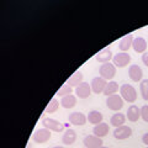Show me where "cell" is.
I'll use <instances>...</instances> for the list:
<instances>
[{
	"label": "cell",
	"mask_w": 148,
	"mask_h": 148,
	"mask_svg": "<svg viewBox=\"0 0 148 148\" xmlns=\"http://www.w3.org/2000/svg\"><path fill=\"white\" fill-rule=\"evenodd\" d=\"M120 95H121V98L125 101L131 104H133L137 100V91L135 88L130 84H122L120 86Z\"/></svg>",
	"instance_id": "1"
},
{
	"label": "cell",
	"mask_w": 148,
	"mask_h": 148,
	"mask_svg": "<svg viewBox=\"0 0 148 148\" xmlns=\"http://www.w3.org/2000/svg\"><path fill=\"white\" fill-rule=\"evenodd\" d=\"M99 74L105 80L111 82L114 79V77L116 75V67L114 66V63H104L99 68Z\"/></svg>",
	"instance_id": "2"
},
{
	"label": "cell",
	"mask_w": 148,
	"mask_h": 148,
	"mask_svg": "<svg viewBox=\"0 0 148 148\" xmlns=\"http://www.w3.org/2000/svg\"><path fill=\"white\" fill-rule=\"evenodd\" d=\"M43 127L49 130V131H54V132H63L64 131V125L62 122H59L58 120L51 119V117H45L42 120Z\"/></svg>",
	"instance_id": "3"
},
{
	"label": "cell",
	"mask_w": 148,
	"mask_h": 148,
	"mask_svg": "<svg viewBox=\"0 0 148 148\" xmlns=\"http://www.w3.org/2000/svg\"><path fill=\"white\" fill-rule=\"evenodd\" d=\"M106 105H108V108L112 111H119L122 109L123 106V99L121 98V95H111V96H108V99H106Z\"/></svg>",
	"instance_id": "4"
},
{
	"label": "cell",
	"mask_w": 148,
	"mask_h": 148,
	"mask_svg": "<svg viewBox=\"0 0 148 148\" xmlns=\"http://www.w3.org/2000/svg\"><path fill=\"white\" fill-rule=\"evenodd\" d=\"M131 62V56L127 52H120L114 56V66L116 68H125Z\"/></svg>",
	"instance_id": "5"
},
{
	"label": "cell",
	"mask_w": 148,
	"mask_h": 148,
	"mask_svg": "<svg viewBox=\"0 0 148 148\" xmlns=\"http://www.w3.org/2000/svg\"><path fill=\"white\" fill-rule=\"evenodd\" d=\"M106 84H108V82H106L104 78H101V77L92 78V80L90 83L91 91L94 92V94H101V92H104L105 88H106Z\"/></svg>",
	"instance_id": "6"
},
{
	"label": "cell",
	"mask_w": 148,
	"mask_h": 148,
	"mask_svg": "<svg viewBox=\"0 0 148 148\" xmlns=\"http://www.w3.org/2000/svg\"><path fill=\"white\" fill-rule=\"evenodd\" d=\"M51 131L47 128H38L37 131H35V133L32 135V140L35 141V143H45L47 142L51 138Z\"/></svg>",
	"instance_id": "7"
},
{
	"label": "cell",
	"mask_w": 148,
	"mask_h": 148,
	"mask_svg": "<svg viewBox=\"0 0 148 148\" xmlns=\"http://www.w3.org/2000/svg\"><path fill=\"white\" fill-rule=\"evenodd\" d=\"M132 135V128L130 126H120V127H116L114 131V137L116 140H127L128 137H131Z\"/></svg>",
	"instance_id": "8"
},
{
	"label": "cell",
	"mask_w": 148,
	"mask_h": 148,
	"mask_svg": "<svg viewBox=\"0 0 148 148\" xmlns=\"http://www.w3.org/2000/svg\"><path fill=\"white\" fill-rule=\"evenodd\" d=\"M85 148H100L103 147V138H99L94 135H89L83 140Z\"/></svg>",
	"instance_id": "9"
},
{
	"label": "cell",
	"mask_w": 148,
	"mask_h": 148,
	"mask_svg": "<svg viewBox=\"0 0 148 148\" xmlns=\"http://www.w3.org/2000/svg\"><path fill=\"white\" fill-rule=\"evenodd\" d=\"M75 94L78 98L80 99H86L89 98V95L91 94V86L89 83L86 82H83L82 84H79L77 88H75Z\"/></svg>",
	"instance_id": "10"
},
{
	"label": "cell",
	"mask_w": 148,
	"mask_h": 148,
	"mask_svg": "<svg viewBox=\"0 0 148 148\" xmlns=\"http://www.w3.org/2000/svg\"><path fill=\"white\" fill-rule=\"evenodd\" d=\"M68 120H69V122H71L72 125H74V126H83V125L86 122L88 117H85L84 114L77 111V112H72L71 115H69Z\"/></svg>",
	"instance_id": "11"
},
{
	"label": "cell",
	"mask_w": 148,
	"mask_h": 148,
	"mask_svg": "<svg viewBox=\"0 0 148 148\" xmlns=\"http://www.w3.org/2000/svg\"><path fill=\"white\" fill-rule=\"evenodd\" d=\"M128 75H130V79L133 80V82H142V69L137 66V64H132V66H130L128 68Z\"/></svg>",
	"instance_id": "12"
},
{
	"label": "cell",
	"mask_w": 148,
	"mask_h": 148,
	"mask_svg": "<svg viewBox=\"0 0 148 148\" xmlns=\"http://www.w3.org/2000/svg\"><path fill=\"white\" fill-rule=\"evenodd\" d=\"M112 52H111V49L109 47H106L104 49H101L100 52L96 53L95 56V59L100 63H110V59H112Z\"/></svg>",
	"instance_id": "13"
},
{
	"label": "cell",
	"mask_w": 148,
	"mask_h": 148,
	"mask_svg": "<svg viewBox=\"0 0 148 148\" xmlns=\"http://www.w3.org/2000/svg\"><path fill=\"white\" fill-rule=\"evenodd\" d=\"M109 131H110V127H109V125L105 123V122H101L99 125H96V126H94V128H92L94 136L99 137V138H103L105 136H108Z\"/></svg>",
	"instance_id": "14"
},
{
	"label": "cell",
	"mask_w": 148,
	"mask_h": 148,
	"mask_svg": "<svg viewBox=\"0 0 148 148\" xmlns=\"http://www.w3.org/2000/svg\"><path fill=\"white\" fill-rule=\"evenodd\" d=\"M83 83V74H82V72L78 69V71H75L71 77L68 78V80H67V83L66 84H68L69 86H72V88H74V86H78L79 84H82Z\"/></svg>",
	"instance_id": "15"
},
{
	"label": "cell",
	"mask_w": 148,
	"mask_h": 148,
	"mask_svg": "<svg viewBox=\"0 0 148 148\" xmlns=\"http://www.w3.org/2000/svg\"><path fill=\"white\" fill-rule=\"evenodd\" d=\"M132 47L137 53H145L147 49V42L142 37H136V38H133Z\"/></svg>",
	"instance_id": "16"
},
{
	"label": "cell",
	"mask_w": 148,
	"mask_h": 148,
	"mask_svg": "<svg viewBox=\"0 0 148 148\" xmlns=\"http://www.w3.org/2000/svg\"><path fill=\"white\" fill-rule=\"evenodd\" d=\"M140 117H141V109L136 105H131L127 110V119L131 122H137Z\"/></svg>",
	"instance_id": "17"
},
{
	"label": "cell",
	"mask_w": 148,
	"mask_h": 148,
	"mask_svg": "<svg viewBox=\"0 0 148 148\" xmlns=\"http://www.w3.org/2000/svg\"><path fill=\"white\" fill-rule=\"evenodd\" d=\"M77 140V132L74 131V130L72 128H68L64 131L63 136H62V142L64 143V145H73L74 142H75Z\"/></svg>",
	"instance_id": "18"
},
{
	"label": "cell",
	"mask_w": 148,
	"mask_h": 148,
	"mask_svg": "<svg viewBox=\"0 0 148 148\" xmlns=\"http://www.w3.org/2000/svg\"><path fill=\"white\" fill-rule=\"evenodd\" d=\"M132 42H133V35H127L125 36L120 41V45H119V48L121 49V52H127V51L132 47Z\"/></svg>",
	"instance_id": "19"
},
{
	"label": "cell",
	"mask_w": 148,
	"mask_h": 148,
	"mask_svg": "<svg viewBox=\"0 0 148 148\" xmlns=\"http://www.w3.org/2000/svg\"><path fill=\"white\" fill-rule=\"evenodd\" d=\"M88 121L96 126V125L103 122V114H101L100 111L92 110V111H90V112L88 114Z\"/></svg>",
	"instance_id": "20"
},
{
	"label": "cell",
	"mask_w": 148,
	"mask_h": 148,
	"mask_svg": "<svg viewBox=\"0 0 148 148\" xmlns=\"http://www.w3.org/2000/svg\"><path fill=\"white\" fill-rule=\"evenodd\" d=\"M61 105L63 106L64 109H72V108H74V106L77 105V98L73 94L63 96V98L61 99Z\"/></svg>",
	"instance_id": "21"
},
{
	"label": "cell",
	"mask_w": 148,
	"mask_h": 148,
	"mask_svg": "<svg viewBox=\"0 0 148 148\" xmlns=\"http://www.w3.org/2000/svg\"><path fill=\"white\" fill-rule=\"evenodd\" d=\"M125 121H126V116L121 112H117V114H114L110 119V123L115 127H120V126H123Z\"/></svg>",
	"instance_id": "22"
},
{
	"label": "cell",
	"mask_w": 148,
	"mask_h": 148,
	"mask_svg": "<svg viewBox=\"0 0 148 148\" xmlns=\"http://www.w3.org/2000/svg\"><path fill=\"white\" fill-rule=\"evenodd\" d=\"M117 90H120V86H119V83H116L115 80H111L106 84V88L104 90V95L106 96H111V95H115L117 92Z\"/></svg>",
	"instance_id": "23"
},
{
	"label": "cell",
	"mask_w": 148,
	"mask_h": 148,
	"mask_svg": "<svg viewBox=\"0 0 148 148\" xmlns=\"http://www.w3.org/2000/svg\"><path fill=\"white\" fill-rule=\"evenodd\" d=\"M59 108V103H58V100L57 99H54L52 98L49 101V104L47 105V108L45 109V112H47V114H51V112H54V111H57Z\"/></svg>",
	"instance_id": "24"
},
{
	"label": "cell",
	"mask_w": 148,
	"mask_h": 148,
	"mask_svg": "<svg viewBox=\"0 0 148 148\" xmlns=\"http://www.w3.org/2000/svg\"><path fill=\"white\" fill-rule=\"evenodd\" d=\"M72 92H73V88H72V86H69L68 84H64V85H62V86L58 89V91H57V96H61V98H63V96L71 95Z\"/></svg>",
	"instance_id": "25"
},
{
	"label": "cell",
	"mask_w": 148,
	"mask_h": 148,
	"mask_svg": "<svg viewBox=\"0 0 148 148\" xmlns=\"http://www.w3.org/2000/svg\"><path fill=\"white\" fill-rule=\"evenodd\" d=\"M140 90H141V95L142 99L148 101V79H143L140 84Z\"/></svg>",
	"instance_id": "26"
},
{
	"label": "cell",
	"mask_w": 148,
	"mask_h": 148,
	"mask_svg": "<svg viewBox=\"0 0 148 148\" xmlns=\"http://www.w3.org/2000/svg\"><path fill=\"white\" fill-rule=\"evenodd\" d=\"M141 117L145 122H148V105H143L141 108Z\"/></svg>",
	"instance_id": "27"
},
{
	"label": "cell",
	"mask_w": 148,
	"mask_h": 148,
	"mask_svg": "<svg viewBox=\"0 0 148 148\" xmlns=\"http://www.w3.org/2000/svg\"><path fill=\"white\" fill-rule=\"evenodd\" d=\"M141 59H142V62H143V64L148 68V52H145L142 54V57H141Z\"/></svg>",
	"instance_id": "28"
},
{
	"label": "cell",
	"mask_w": 148,
	"mask_h": 148,
	"mask_svg": "<svg viewBox=\"0 0 148 148\" xmlns=\"http://www.w3.org/2000/svg\"><path fill=\"white\" fill-rule=\"evenodd\" d=\"M142 142L145 143V145H147V146H148V132L143 135V137H142Z\"/></svg>",
	"instance_id": "29"
},
{
	"label": "cell",
	"mask_w": 148,
	"mask_h": 148,
	"mask_svg": "<svg viewBox=\"0 0 148 148\" xmlns=\"http://www.w3.org/2000/svg\"><path fill=\"white\" fill-rule=\"evenodd\" d=\"M52 148H64V147H62V146H56V147H52Z\"/></svg>",
	"instance_id": "30"
},
{
	"label": "cell",
	"mask_w": 148,
	"mask_h": 148,
	"mask_svg": "<svg viewBox=\"0 0 148 148\" xmlns=\"http://www.w3.org/2000/svg\"><path fill=\"white\" fill-rule=\"evenodd\" d=\"M27 148H31V145H30V143H29V146H27Z\"/></svg>",
	"instance_id": "31"
},
{
	"label": "cell",
	"mask_w": 148,
	"mask_h": 148,
	"mask_svg": "<svg viewBox=\"0 0 148 148\" xmlns=\"http://www.w3.org/2000/svg\"><path fill=\"white\" fill-rule=\"evenodd\" d=\"M100 148H109V147H104V146H103V147H100Z\"/></svg>",
	"instance_id": "32"
},
{
	"label": "cell",
	"mask_w": 148,
	"mask_h": 148,
	"mask_svg": "<svg viewBox=\"0 0 148 148\" xmlns=\"http://www.w3.org/2000/svg\"><path fill=\"white\" fill-rule=\"evenodd\" d=\"M147 148H148V147H147Z\"/></svg>",
	"instance_id": "33"
}]
</instances>
